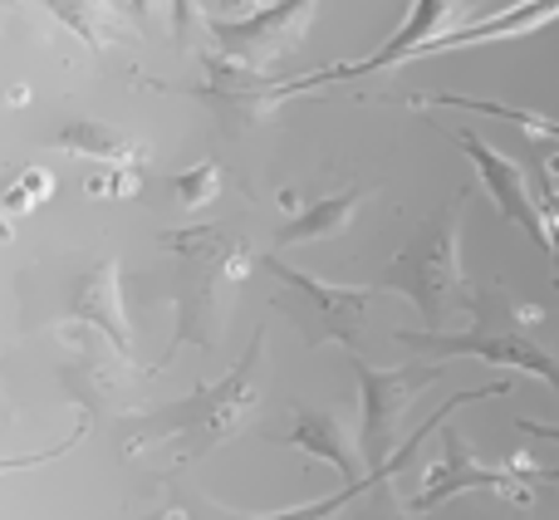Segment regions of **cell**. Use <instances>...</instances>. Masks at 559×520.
Listing matches in <instances>:
<instances>
[{"label": "cell", "mask_w": 559, "mask_h": 520, "mask_svg": "<svg viewBox=\"0 0 559 520\" xmlns=\"http://www.w3.org/2000/svg\"><path fill=\"white\" fill-rule=\"evenodd\" d=\"M515 433L540 437V442H559V423H540V417H515Z\"/></svg>", "instance_id": "13"}, {"label": "cell", "mask_w": 559, "mask_h": 520, "mask_svg": "<svg viewBox=\"0 0 559 520\" xmlns=\"http://www.w3.org/2000/svg\"><path fill=\"white\" fill-rule=\"evenodd\" d=\"M319 0H271L251 15H216L202 0V39L216 59L236 69H280L309 35Z\"/></svg>", "instance_id": "4"}, {"label": "cell", "mask_w": 559, "mask_h": 520, "mask_svg": "<svg viewBox=\"0 0 559 520\" xmlns=\"http://www.w3.org/2000/svg\"><path fill=\"white\" fill-rule=\"evenodd\" d=\"M540 226H545V260H550V275L559 285V177H540Z\"/></svg>", "instance_id": "11"}, {"label": "cell", "mask_w": 559, "mask_h": 520, "mask_svg": "<svg viewBox=\"0 0 559 520\" xmlns=\"http://www.w3.org/2000/svg\"><path fill=\"white\" fill-rule=\"evenodd\" d=\"M423 104H442V108H466V114H486L501 118V123H515L525 133H535L540 143H559V118L540 114V108H511V104H491V98H466V94H432Z\"/></svg>", "instance_id": "10"}, {"label": "cell", "mask_w": 559, "mask_h": 520, "mask_svg": "<svg viewBox=\"0 0 559 520\" xmlns=\"http://www.w3.org/2000/svg\"><path fill=\"white\" fill-rule=\"evenodd\" d=\"M506 295H481L476 289L472 299V329H397V344L413 348V354H432L437 358H481V364H496L506 374H525V378H540L550 393H559V358L531 329L521 324L511 305H501Z\"/></svg>", "instance_id": "2"}, {"label": "cell", "mask_w": 559, "mask_h": 520, "mask_svg": "<svg viewBox=\"0 0 559 520\" xmlns=\"http://www.w3.org/2000/svg\"><path fill=\"white\" fill-rule=\"evenodd\" d=\"M255 275L275 280L271 309L299 329L305 348L338 344L344 354H358V334L373 315V289L368 285H338V280H324L314 270H299L285 260V251H271V246L265 251L255 246Z\"/></svg>", "instance_id": "3"}, {"label": "cell", "mask_w": 559, "mask_h": 520, "mask_svg": "<svg viewBox=\"0 0 559 520\" xmlns=\"http://www.w3.org/2000/svg\"><path fill=\"white\" fill-rule=\"evenodd\" d=\"M383 482H393V476H373V482H364V486H338V492L314 496V501H305V506H285V511H236V506L216 501L202 486L173 482V486H163V492H153V506L138 520H334L338 511L364 501V496Z\"/></svg>", "instance_id": "7"}, {"label": "cell", "mask_w": 559, "mask_h": 520, "mask_svg": "<svg viewBox=\"0 0 559 520\" xmlns=\"http://www.w3.org/2000/svg\"><path fill=\"white\" fill-rule=\"evenodd\" d=\"M559 482V466H535V462H511V466H481L476 452L466 447V437L456 427L442 423V447H437V466L427 472L423 492L413 496V511H437L442 501L452 496H466V492H496L515 506H531L545 486Z\"/></svg>", "instance_id": "5"}, {"label": "cell", "mask_w": 559, "mask_h": 520, "mask_svg": "<svg viewBox=\"0 0 559 520\" xmlns=\"http://www.w3.org/2000/svg\"><path fill=\"white\" fill-rule=\"evenodd\" d=\"M373 197V182H358L344 187V192H329L314 197V202H299L295 192H280V206H285V222L271 232V251H295V246H314L329 241V236L348 232V222L358 216V206Z\"/></svg>", "instance_id": "9"}, {"label": "cell", "mask_w": 559, "mask_h": 520, "mask_svg": "<svg viewBox=\"0 0 559 520\" xmlns=\"http://www.w3.org/2000/svg\"><path fill=\"white\" fill-rule=\"evenodd\" d=\"M348 368L358 378V452L364 472H378L397 452L403 417L413 398L437 378V364H403V368H373L364 354H348Z\"/></svg>", "instance_id": "6"}, {"label": "cell", "mask_w": 559, "mask_h": 520, "mask_svg": "<svg viewBox=\"0 0 559 520\" xmlns=\"http://www.w3.org/2000/svg\"><path fill=\"white\" fill-rule=\"evenodd\" d=\"M452 138L462 143V153L472 157L476 182L486 187V197L496 202V212H501L506 222L515 226V232L531 236V246L545 256V226H540V206H535V192H531V177H525V167L515 163V157H506L501 147H491L481 133H472V128H456Z\"/></svg>", "instance_id": "8"}, {"label": "cell", "mask_w": 559, "mask_h": 520, "mask_svg": "<svg viewBox=\"0 0 559 520\" xmlns=\"http://www.w3.org/2000/svg\"><path fill=\"white\" fill-rule=\"evenodd\" d=\"M462 216H466V192H456L413 241L388 260L378 285L403 295L417 309L423 329H447V315L472 309L476 289L462 275Z\"/></svg>", "instance_id": "1"}, {"label": "cell", "mask_w": 559, "mask_h": 520, "mask_svg": "<svg viewBox=\"0 0 559 520\" xmlns=\"http://www.w3.org/2000/svg\"><path fill=\"white\" fill-rule=\"evenodd\" d=\"M358 520H403V516H397V506H393V492H388V482L368 492V506L358 511Z\"/></svg>", "instance_id": "12"}]
</instances>
